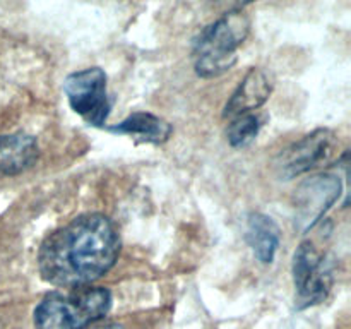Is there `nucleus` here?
<instances>
[{
	"label": "nucleus",
	"mask_w": 351,
	"mask_h": 329,
	"mask_svg": "<svg viewBox=\"0 0 351 329\" xmlns=\"http://www.w3.org/2000/svg\"><path fill=\"white\" fill-rule=\"evenodd\" d=\"M119 252L120 239L113 223L103 215H84L43 240L38 269L55 287H89L112 269Z\"/></svg>",
	"instance_id": "f257e3e1"
},
{
	"label": "nucleus",
	"mask_w": 351,
	"mask_h": 329,
	"mask_svg": "<svg viewBox=\"0 0 351 329\" xmlns=\"http://www.w3.org/2000/svg\"><path fill=\"white\" fill-rule=\"evenodd\" d=\"M112 293L101 287L51 291L34 310L36 329H84L108 314Z\"/></svg>",
	"instance_id": "f03ea898"
},
{
	"label": "nucleus",
	"mask_w": 351,
	"mask_h": 329,
	"mask_svg": "<svg viewBox=\"0 0 351 329\" xmlns=\"http://www.w3.org/2000/svg\"><path fill=\"white\" fill-rule=\"evenodd\" d=\"M250 31L242 10H232L209 24L194 43V67L201 77H218L237 64V50Z\"/></svg>",
	"instance_id": "7ed1b4c3"
},
{
	"label": "nucleus",
	"mask_w": 351,
	"mask_h": 329,
	"mask_svg": "<svg viewBox=\"0 0 351 329\" xmlns=\"http://www.w3.org/2000/svg\"><path fill=\"white\" fill-rule=\"evenodd\" d=\"M332 266L328 254L314 242H304L293 256V283L300 307L321 304L332 288Z\"/></svg>",
	"instance_id": "20e7f679"
},
{
	"label": "nucleus",
	"mask_w": 351,
	"mask_h": 329,
	"mask_svg": "<svg viewBox=\"0 0 351 329\" xmlns=\"http://www.w3.org/2000/svg\"><path fill=\"white\" fill-rule=\"evenodd\" d=\"M69 105L89 125H103L110 113L106 74L99 67L84 69L69 75L64 82Z\"/></svg>",
	"instance_id": "39448f33"
},
{
	"label": "nucleus",
	"mask_w": 351,
	"mask_h": 329,
	"mask_svg": "<svg viewBox=\"0 0 351 329\" xmlns=\"http://www.w3.org/2000/svg\"><path fill=\"white\" fill-rule=\"evenodd\" d=\"M339 147L341 144L332 130L317 129L288 147L280 156L278 168L283 177H298L338 160Z\"/></svg>",
	"instance_id": "423d86ee"
},
{
	"label": "nucleus",
	"mask_w": 351,
	"mask_h": 329,
	"mask_svg": "<svg viewBox=\"0 0 351 329\" xmlns=\"http://www.w3.org/2000/svg\"><path fill=\"white\" fill-rule=\"evenodd\" d=\"M341 182L335 175H315L305 180L297 188L295 195V211H297V226L308 230L322 218L339 197Z\"/></svg>",
	"instance_id": "0eeeda50"
},
{
	"label": "nucleus",
	"mask_w": 351,
	"mask_h": 329,
	"mask_svg": "<svg viewBox=\"0 0 351 329\" xmlns=\"http://www.w3.org/2000/svg\"><path fill=\"white\" fill-rule=\"evenodd\" d=\"M38 143L27 134L0 136V175H19L38 160Z\"/></svg>",
	"instance_id": "6e6552de"
},
{
	"label": "nucleus",
	"mask_w": 351,
	"mask_h": 329,
	"mask_svg": "<svg viewBox=\"0 0 351 329\" xmlns=\"http://www.w3.org/2000/svg\"><path fill=\"white\" fill-rule=\"evenodd\" d=\"M271 95V82L266 77L263 71L259 69H252L249 74L243 77L237 91L233 93L230 101L226 103L225 117H235L243 115V113H252L259 106H263L267 101Z\"/></svg>",
	"instance_id": "1a4fd4ad"
},
{
	"label": "nucleus",
	"mask_w": 351,
	"mask_h": 329,
	"mask_svg": "<svg viewBox=\"0 0 351 329\" xmlns=\"http://www.w3.org/2000/svg\"><path fill=\"white\" fill-rule=\"evenodd\" d=\"M115 134H125L139 143L161 144L171 136V125L167 120L146 112H136L127 117L119 125L110 127Z\"/></svg>",
	"instance_id": "9d476101"
},
{
	"label": "nucleus",
	"mask_w": 351,
	"mask_h": 329,
	"mask_svg": "<svg viewBox=\"0 0 351 329\" xmlns=\"http://www.w3.org/2000/svg\"><path fill=\"white\" fill-rule=\"evenodd\" d=\"M247 242L261 263L271 264L280 245V228L269 216L252 212L247 221Z\"/></svg>",
	"instance_id": "9b49d317"
},
{
	"label": "nucleus",
	"mask_w": 351,
	"mask_h": 329,
	"mask_svg": "<svg viewBox=\"0 0 351 329\" xmlns=\"http://www.w3.org/2000/svg\"><path fill=\"white\" fill-rule=\"evenodd\" d=\"M261 125H263V119L256 113H243V115L235 117L226 132L228 143L233 147L249 146L259 134Z\"/></svg>",
	"instance_id": "f8f14e48"
},
{
	"label": "nucleus",
	"mask_w": 351,
	"mask_h": 329,
	"mask_svg": "<svg viewBox=\"0 0 351 329\" xmlns=\"http://www.w3.org/2000/svg\"><path fill=\"white\" fill-rule=\"evenodd\" d=\"M95 329H125V328H122V326H119V324H103V326H98V328H95Z\"/></svg>",
	"instance_id": "ddd939ff"
}]
</instances>
